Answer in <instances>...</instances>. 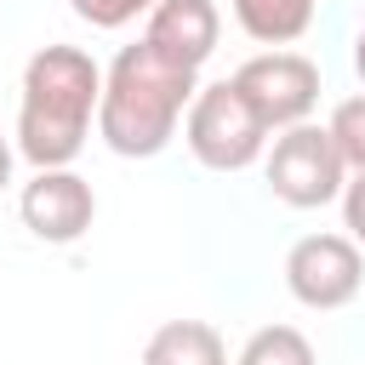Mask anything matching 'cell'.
Listing matches in <instances>:
<instances>
[{"label": "cell", "mask_w": 365, "mask_h": 365, "mask_svg": "<svg viewBox=\"0 0 365 365\" xmlns=\"http://www.w3.org/2000/svg\"><path fill=\"white\" fill-rule=\"evenodd\" d=\"M103 103V68L80 46H40L23 63V97H17V154L46 165H74L91 120Z\"/></svg>", "instance_id": "obj_2"}, {"label": "cell", "mask_w": 365, "mask_h": 365, "mask_svg": "<svg viewBox=\"0 0 365 365\" xmlns=\"http://www.w3.org/2000/svg\"><path fill=\"white\" fill-rule=\"evenodd\" d=\"M200 91V68L165 63L148 40L120 46V57L103 74V103H97V137L120 160H154L171 148L188 103Z\"/></svg>", "instance_id": "obj_1"}, {"label": "cell", "mask_w": 365, "mask_h": 365, "mask_svg": "<svg viewBox=\"0 0 365 365\" xmlns=\"http://www.w3.org/2000/svg\"><path fill=\"white\" fill-rule=\"evenodd\" d=\"M268 188H274V200H285V205H297V211H314V205L342 200L348 165H342L331 131L314 125V120L285 125V131L274 137V148H268Z\"/></svg>", "instance_id": "obj_4"}, {"label": "cell", "mask_w": 365, "mask_h": 365, "mask_svg": "<svg viewBox=\"0 0 365 365\" xmlns=\"http://www.w3.org/2000/svg\"><path fill=\"white\" fill-rule=\"evenodd\" d=\"M11 160H17V143H6V131H0V194L11 182Z\"/></svg>", "instance_id": "obj_15"}, {"label": "cell", "mask_w": 365, "mask_h": 365, "mask_svg": "<svg viewBox=\"0 0 365 365\" xmlns=\"http://www.w3.org/2000/svg\"><path fill=\"white\" fill-rule=\"evenodd\" d=\"M234 365H319V359H314V342L297 325H262V331L245 336Z\"/></svg>", "instance_id": "obj_11"}, {"label": "cell", "mask_w": 365, "mask_h": 365, "mask_svg": "<svg viewBox=\"0 0 365 365\" xmlns=\"http://www.w3.org/2000/svg\"><path fill=\"white\" fill-rule=\"evenodd\" d=\"M143 365H228V342L205 319H165L143 342Z\"/></svg>", "instance_id": "obj_9"}, {"label": "cell", "mask_w": 365, "mask_h": 365, "mask_svg": "<svg viewBox=\"0 0 365 365\" xmlns=\"http://www.w3.org/2000/svg\"><path fill=\"white\" fill-rule=\"evenodd\" d=\"M143 40H148L165 63L200 68V63L217 51V40H222V11H217V0H160V6L148 11Z\"/></svg>", "instance_id": "obj_8"}, {"label": "cell", "mask_w": 365, "mask_h": 365, "mask_svg": "<svg viewBox=\"0 0 365 365\" xmlns=\"http://www.w3.org/2000/svg\"><path fill=\"white\" fill-rule=\"evenodd\" d=\"M234 23L257 46H291L314 23V0H234Z\"/></svg>", "instance_id": "obj_10"}, {"label": "cell", "mask_w": 365, "mask_h": 365, "mask_svg": "<svg viewBox=\"0 0 365 365\" xmlns=\"http://www.w3.org/2000/svg\"><path fill=\"white\" fill-rule=\"evenodd\" d=\"M365 285V251L348 234H302L285 251V291L302 308H348Z\"/></svg>", "instance_id": "obj_5"}, {"label": "cell", "mask_w": 365, "mask_h": 365, "mask_svg": "<svg viewBox=\"0 0 365 365\" xmlns=\"http://www.w3.org/2000/svg\"><path fill=\"white\" fill-rule=\"evenodd\" d=\"M234 86L245 91V103L262 114L268 131L302 125L319 103V63L302 51H262L251 63L234 68Z\"/></svg>", "instance_id": "obj_6"}, {"label": "cell", "mask_w": 365, "mask_h": 365, "mask_svg": "<svg viewBox=\"0 0 365 365\" xmlns=\"http://www.w3.org/2000/svg\"><path fill=\"white\" fill-rule=\"evenodd\" d=\"M17 217H23V228H29L34 240H46V245H74V240L91 228V217H97V194H91V182H86L80 171L46 165V171H34V177L23 182Z\"/></svg>", "instance_id": "obj_7"}, {"label": "cell", "mask_w": 365, "mask_h": 365, "mask_svg": "<svg viewBox=\"0 0 365 365\" xmlns=\"http://www.w3.org/2000/svg\"><path fill=\"white\" fill-rule=\"evenodd\" d=\"M325 131H331V143H336V154H342L348 177H354V171H365V91H359V97H342V103L331 108Z\"/></svg>", "instance_id": "obj_12"}, {"label": "cell", "mask_w": 365, "mask_h": 365, "mask_svg": "<svg viewBox=\"0 0 365 365\" xmlns=\"http://www.w3.org/2000/svg\"><path fill=\"white\" fill-rule=\"evenodd\" d=\"M342 222H348V240L365 251V171H354L342 188Z\"/></svg>", "instance_id": "obj_14"}, {"label": "cell", "mask_w": 365, "mask_h": 365, "mask_svg": "<svg viewBox=\"0 0 365 365\" xmlns=\"http://www.w3.org/2000/svg\"><path fill=\"white\" fill-rule=\"evenodd\" d=\"M354 74L365 80V23H359V34H354Z\"/></svg>", "instance_id": "obj_16"}, {"label": "cell", "mask_w": 365, "mask_h": 365, "mask_svg": "<svg viewBox=\"0 0 365 365\" xmlns=\"http://www.w3.org/2000/svg\"><path fill=\"white\" fill-rule=\"evenodd\" d=\"M182 143L205 171H245V165L262 160L268 125L234 80H211V86L194 91V103L182 114Z\"/></svg>", "instance_id": "obj_3"}, {"label": "cell", "mask_w": 365, "mask_h": 365, "mask_svg": "<svg viewBox=\"0 0 365 365\" xmlns=\"http://www.w3.org/2000/svg\"><path fill=\"white\" fill-rule=\"evenodd\" d=\"M160 0H68V11L80 17V23H91V29H125V23H137V17H148Z\"/></svg>", "instance_id": "obj_13"}]
</instances>
